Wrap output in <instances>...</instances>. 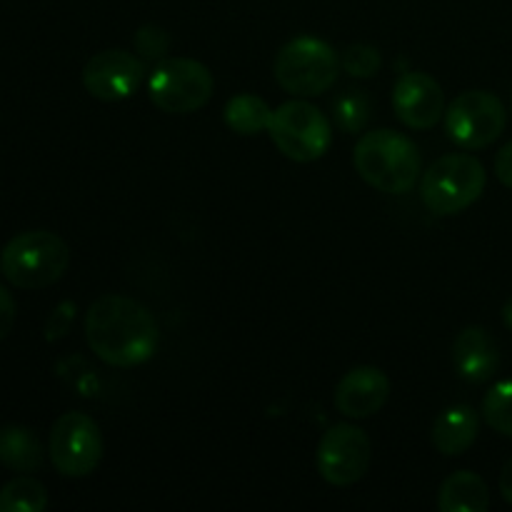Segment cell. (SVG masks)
Segmentation results:
<instances>
[{
  "label": "cell",
  "mask_w": 512,
  "mask_h": 512,
  "mask_svg": "<svg viewBox=\"0 0 512 512\" xmlns=\"http://www.w3.org/2000/svg\"><path fill=\"white\" fill-rule=\"evenodd\" d=\"M340 68L338 53L325 40L298 35L278 50L273 73L285 93L295 98H318L338 83Z\"/></svg>",
  "instance_id": "obj_4"
},
{
  "label": "cell",
  "mask_w": 512,
  "mask_h": 512,
  "mask_svg": "<svg viewBox=\"0 0 512 512\" xmlns=\"http://www.w3.org/2000/svg\"><path fill=\"white\" fill-rule=\"evenodd\" d=\"M500 495L505 503L512 505V458L503 465V473H500Z\"/></svg>",
  "instance_id": "obj_27"
},
{
  "label": "cell",
  "mask_w": 512,
  "mask_h": 512,
  "mask_svg": "<svg viewBox=\"0 0 512 512\" xmlns=\"http://www.w3.org/2000/svg\"><path fill=\"white\" fill-rule=\"evenodd\" d=\"M380 53L373 45H350L345 48L343 58H340V65H343L345 73H350L353 78H373L380 70Z\"/></svg>",
  "instance_id": "obj_22"
},
{
  "label": "cell",
  "mask_w": 512,
  "mask_h": 512,
  "mask_svg": "<svg viewBox=\"0 0 512 512\" xmlns=\"http://www.w3.org/2000/svg\"><path fill=\"white\" fill-rule=\"evenodd\" d=\"M85 340L103 363L138 368L148 363L160 343L155 315L128 295H103L85 313Z\"/></svg>",
  "instance_id": "obj_1"
},
{
  "label": "cell",
  "mask_w": 512,
  "mask_h": 512,
  "mask_svg": "<svg viewBox=\"0 0 512 512\" xmlns=\"http://www.w3.org/2000/svg\"><path fill=\"white\" fill-rule=\"evenodd\" d=\"M438 508L443 512H485L490 508L488 483L473 470H458L440 485Z\"/></svg>",
  "instance_id": "obj_16"
},
{
  "label": "cell",
  "mask_w": 512,
  "mask_h": 512,
  "mask_svg": "<svg viewBox=\"0 0 512 512\" xmlns=\"http://www.w3.org/2000/svg\"><path fill=\"white\" fill-rule=\"evenodd\" d=\"M445 133L458 148L483 150L503 135L508 113L490 90H468L445 108Z\"/></svg>",
  "instance_id": "obj_8"
},
{
  "label": "cell",
  "mask_w": 512,
  "mask_h": 512,
  "mask_svg": "<svg viewBox=\"0 0 512 512\" xmlns=\"http://www.w3.org/2000/svg\"><path fill=\"white\" fill-rule=\"evenodd\" d=\"M483 418L495 433L512 438V380H503L485 393Z\"/></svg>",
  "instance_id": "obj_21"
},
{
  "label": "cell",
  "mask_w": 512,
  "mask_h": 512,
  "mask_svg": "<svg viewBox=\"0 0 512 512\" xmlns=\"http://www.w3.org/2000/svg\"><path fill=\"white\" fill-rule=\"evenodd\" d=\"M495 175H498L505 188L512 190V140L500 148L498 158H495Z\"/></svg>",
  "instance_id": "obj_26"
},
{
  "label": "cell",
  "mask_w": 512,
  "mask_h": 512,
  "mask_svg": "<svg viewBox=\"0 0 512 512\" xmlns=\"http://www.w3.org/2000/svg\"><path fill=\"white\" fill-rule=\"evenodd\" d=\"M485 183H488V173L475 155H443L420 178V198L430 213L448 218L478 203Z\"/></svg>",
  "instance_id": "obj_5"
},
{
  "label": "cell",
  "mask_w": 512,
  "mask_h": 512,
  "mask_svg": "<svg viewBox=\"0 0 512 512\" xmlns=\"http://www.w3.org/2000/svg\"><path fill=\"white\" fill-rule=\"evenodd\" d=\"M15 323V300L8 293V288L0 285V340L8 338V333L13 330Z\"/></svg>",
  "instance_id": "obj_25"
},
{
  "label": "cell",
  "mask_w": 512,
  "mask_h": 512,
  "mask_svg": "<svg viewBox=\"0 0 512 512\" xmlns=\"http://www.w3.org/2000/svg\"><path fill=\"white\" fill-rule=\"evenodd\" d=\"M70 265V250L50 230H25L0 253V273L20 290H43L58 283Z\"/></svg>",
  "instance_id": "obj_3"
},
{
  "label": "cell",
  "mask_w": 512,
  "mask_h": 512,
  "mask_svg": "<svg viewBox=\"0 0 512 512\" xmlns=\"http://www.w3.org/2000/svg\"><path fill=\"white\" fill-rule=\"evenodd\" d=\"M390 398V380L380 368L360 365L350 373L343 375V380L335 388V408L345 418L363 420L370 415L380 413L383 405Z\"/></svg>",
  "instance_id": "obj_13"
},
{
  "label": "cell",
  "mask_w": 512,
  "mask_h": 512,
  "mask_svg": "<svg viewBox=\"0 0 512 512\" xmlns=\"http://www.w3.org/2000/svg\"><path fill=\"white\" fill-rule=\"evenodd\" d=\"M480 433V418L470 405H450L433 423V448L445 458L468 453Z\"/></svg>",
  "instance_id": "obj_15"
},
{
  "label": "cell",
  "mask_w": 512,
  "mask_h": 512,
  "mask_svg": "<svg viewBox=\"0 0 512 512\" xmlns=\"http://www.w3.org/2000/svg\"><path fill=\"white\" fill-rule=\"evenodd\" d=\"M135 50L145 55V58L163 60L170 50V35L163 28H158V25H143L135 33Z\"/></svg>",
  "instance_id": "obj_23"
},
{
  "label": "cell",
  "mask_w": 512,
  "mask_h": 512,
  "mask_svg": "<svg viewBox=\"0 0 512 512\" xmlns=\"http://www.w3.org/2000/svg\"><path fill=\"white\" fill-rule=\"evenodd\" d=\"M73 303H60L58 308L53 310L50 315L48 325H45V338L48 340H58L63 338L65 333L70 330V323H73Z\"/></svg>",
  "instance_id": "obj_24"
},
{
  "label": "cell",
  "mask_w": 512,
  "mask_h": 512,
  "mask_svg": "<svg viewBox=\"0 0 512 512\" xmlns=\"http://www.w3.org/2000/svg\"><path fill=\"white\" fill-rule=\"evenodd\" d=\"M143 63L128 50H100L85 63L83 85L93 98L118 103L130 98L143 83Z\"/></svg>",
  "instance_id": "obj_11"
},
{
  "label": "cell",
  "mask_w": 512,
  "mask_h": 512,
  "mask_svg": "<svg viewBox=\"0 0 512 512\" xmlns=\"http://www.w3.org/2000/svg\"><path fill=\"white\" fill-rule=\"evenodd\" d=\"M503 323L508 325V330L512 333V298L505 300V305H503Z\"/></svg>",
  "instance_id": "obj_28"
},
{
  "label": "cell",
  "mask_w": 512,
  "mask_h": 512,
  "mask_svg": "<svg viewBox=\"0 0 512 512\" xmlns=\"http://www.w3.org/2000/svg\"><path fill=\"white\" fill-rule=\"evenodd\" d=\"M455 370L468 383H488L500 368V348L485 328H465L453 345Z\"/></svg>",
  "instance_id": "obj_14"
},
{
  "label": "cell",
  "mask_w": 512,
  "mask_h": 512,
  "mask_svg": "<svg viewBox=\"0 0 512 512\" xmlns=\"http://www.w3.org/2000/svg\"><path fill=\"white\" fill-rule=\"evenodd\" d=\"M370 113H373V103H370L365 90H345L333 103L335 123L348 135L363 133L370 120Z\"/></svg>",
  "instance_id": "obj_20"
},
{
  "label": "cell",
  "mask_w": 512,
  "mask_h": 512,
  "mask_svg": "<svg viewBox=\"0 0 512 512\" xmlns=\"http://www.w3.org/2000/svg\"><path fill=\"white\" fill-rule=\"evenodd\" d=\"M215 78L203 63L193 58H163L148 80L153 105L170 115H188L208 105Z\"/></svg>",
  "instance_id": "obj_7"
},
{
  "label": "cell",
  "mask_w": 512,
  "mask_h": 512,
  "mask_svg": "<svg viewBox=\"0 0 512 512\" xmlns=\"http://www.w3.org/2000/svg\"><path fill=\"white\" fill-rule=\"evenodd\" d=\"M268 135L275 148L295 163H315L333 145V125L323 110L300 98L273 110Z\"/></svg>",
  "instance_id": "obj_6"
},
{
  "label": "cell",
  "mask_w": 512,
  "mask_h": 512,
  "mask_svg": "<svg viewBox=\"0 0 512 512\" xmlns=\"http://www.w3.org/2000/svg\"><path fill=\"white\" fill-rule=\"evenodd\" d=\"M48 455L53 468L65 478H85L103 458V435L90 415L70 410L50 428Z\"/></svg>",
  "instance_id": "obj_9"
},
{
  "label": "cell",
  "mask_w": 512,
  "mask_h": 512,
  "mask_svg": "<svg viewBox=\"0 0 512 512\" xmlns=\"http://www.w3.org/2000/svg\"><path fill=\"white\" fill-rule=\"evenodd\" d=\"M393 108L400 123L410 130H430L445 115L443 88L428 73H405L393 88Z\"/></svg>",
  "instance_id": "obj_12"
},
{
  "label": "cell",
  "mask_w": 512,
  "mask_h": 512,
  "mask_svg": "<svg viewBox=\"0 0 512 512\" xmlns=\"http://www.w3.org/2000/svg\"><path fill=\"white\" fill-rule=\"evenodd\" d=\"M45 450L38 435L23 425L0 428V463L15 473H35L43 465Z\"/></svg>",
  "instance_id": "obj_17"
},
{
  "label": "cell",
  "mask_w": 512,
  "mask_h": 512,
  "mask_svg": "<svg viewBox=\"0 0 512 512\" xmlns=\"http://www.w3.org/2000/svg\"><path fill=\"white\" fill-rule=\"evenodd\" d=\"M225 125L238 135H258L268 130L273 108L253 93H240L225 103Z\"/></svg>",
  "instance_id": "obj_18"
},
{
  "label": "cell",
  "mask_w": 512,
  "mask_h": 512,
  "mask_svg": "<svg viewBox=\"0 0 512 512\" xmlns=\"http://www.w3.org/2000/svg\"><path fill=\"white\" fill-rule=\"evenodd\" d=\"M48 508V493L43 483L30 475H20L0 488V512H43Z\"/></svg>",
  "instance_id": "obj_19"
},
{
  "label": "cell",
  "mask_w": 512,
  "mask_h": 512,
  "mask_svg": "<svg viewBox=\"0 0 512 512\" xmlns=\"http://www.w3.org/2000/svg\"><path fill=\"white\" fill-rule=\"evenodd\" d=\"M353 163L370 188L388 195L410 193L423 173L418 145L390 128L365 133L355 145Z\"/></svg>",
  "instance_id": "obj_2"
},
{
  "label": "cell",
  "mask_w": 512,
  "mask_h": 512,
  "mask_svg": "<svg viewBox=\"0 0 512 512\" xmlns=\"http://www.w3.org/2000/svg\"><path fill=\"white\" fill-rule=\"evenodd\" d=\"M370 460H373L370 438L365 435V430L350 423H338L328 428V433L320 438L318 453H315L320 478L335 488H348V485L363 480L370 468Z\"/></svg>",
  "instance_id": "obj_10"
}]
</instances>
